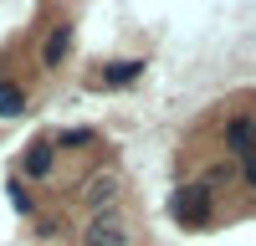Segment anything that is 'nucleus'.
<instances>
[{
  "mask_svg": "<svg viewBox=\"0 0 256 246\" xmlns=\"http://www.w3.org/2000/svg\"><path fill=\"white\" fill-rule=\"evenodd\" d=\"M169 210H174L180 226H205V220H210V190H205V184H190V190L174 195Z\"/></svg>",
  "mask_w": 256,
  "mask_h": 246,
  "instance_id": "f257e3e1",
  "label": "nucleus"
},
{
  "mask_svg": "<svg viewBox=\"0 0 256 246\" xmlns=\"http://www.w3.org/2000/svg\"><path fill=\"white\" fill-rule=\"evenodd\" d=\"M226 149L241 154V159H256V118H230L226 123Z\"/></svg>",
  "mask_w": 256,
  "mask_h": 246,
  "instance_id": "f03ea898",
  "label": "nucleus"
},
{
  "mask_svg": "<svg viewBox=\"0 0 256 246\" xmlns=\"http://www.w3.org/2000/svg\"><path fill=\"white\" fill-rule=\"evenodd\" d=\"M88 246H128L123 220H118V216H98V220L88 226Z\"/></svg>",
  "mask_w": 256,
  "mask_h": 246,
  "instance_id": "7ed1b4c3",
  "label": "nucleus"
},
{
  "mask_svg": "<svg viewBox=\"0 0 256 246\" xmlns=\"http://www.w3.org/2000/svg\"><path fill=\"white\" fill-rule=\"evenodd\" d=\"M52 170V138H36L26 149V174H46Z\"/></svg>",
  "mask_w": 256,
  "mask_h": 246,
  "instance_id": "20e7f679",
  "label": "nucleus"
},
{
  "mask_svg": "<svg viewBox=\"0 0 256 246\" xmlns=\"http://www.w3.org/2000/svg\"><path fill=\"white\" fill-rule=\"evenodd\" d=\"M20 108H26V92H20V88H10V82H0V113H6V118H16Z\"/></svg>",
  "mask_w": 256,
  "mask_h": 246,
  "instance_id": "39448f33",
  "label": "nucleus"
},
{
  "mask_svg": "<svg viewBox=\"0 0 256 246\" xmlns=\"http://www.w3.org/2000/svg\"><path fill=\"white\" fill-rule=\"evenodd\" d=\"M144 67L138 62H118V67H102V82H113V88H123V82H134Z\"/></svg>",
  "mask_w": 256,
  "mask_h": 246,
  "instance_id": "423d86ee",
  "label": "nucleus"
},
{
  "mask_svg": "<svg viewBox=\"0 0 256 246\" xmlns=\"http://www.w3.org/2000/svg\"><path fill=\"white\" fill-rule=\"evenodd\" d=\"M67 46H72V36H67V26H62V31H52V41H46V62H52V67H56L62 56H67Z\"/></svg>",
  "mask_w": 256,
  "mask_h": 246,
  "instance_id": "0eeeda50",
  "label": "nucleus"
},
{
  "mask_svg": "<svg viewBox=\"0 0 256 246\" xmlns=\"http://www.w3.org/2000/svg\"><path fill=\"white\" fill-rule=\"evenodd\" d=\"M113 190H118V180L108 174V180H92V190H88V195H92V205H98V210H102V205L113 200Z\"/></svg>",
  "mask_w": 256,
  "mask_h": 246,
  "instance_id": "6e6552de",
  "label": "nucleus"
},
{
  "mask_svg": "<svg viewBox=\"0 0 256 246\" xmlns=\"http://www.w3.org/2000/svg\"><path fill=\"white\" fill-rule=\"evenodd\" d=\"M246 174H251V184H256V159H246Z\"/></svg>",
  "mask_w": 256,
  "mask_h": 246,
  "instance_id": "1a4fd4ad",
  "label": "nucleus"
}]
</instances>
